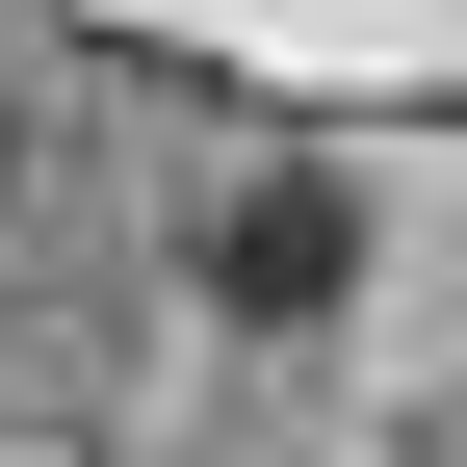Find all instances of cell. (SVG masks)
Returning a JSON list of instances; mask_svg holds the SVG:
<instances>
[{
	"instance_id": "obj_1",
	"label": "cell",
	"mask_w": 467,
	"mask_h": 467,
	"mask_svg": "<svg viewBox=\"0 0 467 467\" xmlns=\"http://www.w3.org/2000/svg\"><path fill=\"white\" fill-rule=\"evenodd\" d=\"M337 285H364V208H337V156H260V182L208 208V312H234V337H312Z\"/></svg>"
},
{
	"instance_id": "obj_2",
	"label": "cell",
	"mask_w": 467,
	"mask_h": 467,
	"mask_svg": "<svg viewBox=\"0 0 467 467\" xmlns=\"http://www.w3.org/2000/svg\"><path fill=\"white\" fill-rule=\"evenodd\" d=\"M0 156H26V104H0Z\"/></svg>"
},
{
	"instance_id": "obj_3",
	"label": "cell",
	"mask_w": 467,
	"mask_h": 467,
	"mask_svg": "<svg viewBox=\"0 0 467 467\" xmlns=\"http://www.w3.org/2000/svg\"><path fill=\"white\" fill-rule=\"evenodd\" d=\"M441 467H467V416H441Z\"/></svg>"
}]
</instances>
